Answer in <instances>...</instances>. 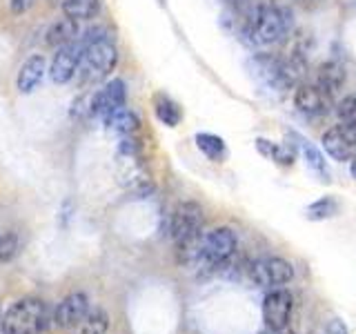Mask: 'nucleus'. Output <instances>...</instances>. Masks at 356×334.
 I'll use <instances>...</instances> for the list:
<instances>
[{
	"label": "nucleus",
	"instance_id": "nucleus-1",
	"mask_svg": "<svg viewBox=\"0 0 356 334\" xmlns=\"http://www.w3.org/2000/svg\"><path fill=\"white\" fill-rule=\"evenodd\" d=\"M241 14V36L252 47L267 49L283 42L294 25V16L287 7L265 3L252 9H243Z\"/></svg>",
	"mask_w": 356,
	"mask_h": 334
},
{
	"label": "nucleus",
	"instance_id": "nucleus-2",
	"mask_svg": "<svg viewBox=\"0 0 356 334\" xmlns=\"http://www.w3.org/2000/svg\"><path fill=\"white\" fill-rule=\"evenodd\" d=\"M205 232V209L196 200L178 203L170 216V237L183 265L194 267L198 245Z\"/></svg>",
	"mask_w": 356,
	"mask_h": 334
},
{
	"label": "nucleus",
	"instance_id": "nucleus-3",
	"mask_svg": "<svg viewBox=\"0 0 356 334\" xmlns=\"http://www.w3.org/2000/svg\"><path fill=\"white\" fill-rule=\"evenodd\" d=\"M118 65V49L105 31H92L83 38V58L78 70V81L83 85L103 83Z\"/></svg>",
	"mask_w": 356,
	"mask_h": 334
},
{
	"label": "nucleus",
	"instance_id": "nucleus-4",
	"mask_svg": "<svg viewBox=\"0 0 356 334\" xmlns=\"http://www.w3.org/2000/svg\"><path fill=\"white\" fill-rule=\"evenodd\" d=\"M250 70L263 89L278 96H285L289 89H294L300 83V74H303V70L289 58L272 54H254L250 58Z\"/></svg>",
	"mask_w": 356,
	"mask_h": 334
},
{
	"label": "nucleus",
	"instance_id": "nucleus-5",
	"mask_svg": "<svg viewBox=\"0 0 356 334\" xmlns=\"http://www.w3.org/2000/svg\"><path fill=\"white\" fill-rule=\"evenodd\" d=\"M238 250V239L234 234L232 228H214L203 234L198 245V254H196V263L194 267L200 274H211V272H218L220 267H225L234 254Z\"/></svg>",
	"mask_w": 356,
	"mask_h": 334
},
{
	"label": "nucleus",
	"instance_id": "nucleus-6",
	"mask_svg": "<svg viewBox=\"0 0 356 334\" xmlns=\"http://www.w3.org/2000/svg\"><path fill=\"white\" fill-rule=\"evenodd\" d=\"M51 323V312L42 299L25 296L11 303L3 319V334H42Z\"/></svg>",
	"mask_w": 356,
	"mask_h": 334
},
{
	"label": "nucleus",
	"instance_id": "nucleus-7",
	"mask_svg": "<svg viewBox=\"0 0 356 334\" xmlns=\"http://www.w3.org/2000/svg\"><path fill=\"white\" fill-rule=\"evenodd\" d=\"M248 272L254 285L276 289L287 285L294 278V265L283 256H263V259H256L248 267Z\"/></svg>",
	"mask_w": 356,
	"mask_h": 334
},
{
	"label": "nucleus",
	"instance_id": "nucleus-8",
	"mask_svg": "<svg viewBox=\"0 0 356 334\" xmlns=\"http://www.w3.org/2000/svg\"><path fill=\"white\" fill-rule=\"evenodd\" d=\"M92 308H94L92 299H89L85 292L67 294L51 312V326L58 328L65 334H72L85 321V317L89 315Z\"/></svg>",
	"mask_w": 356,
	"mask_h": 334
},
{
	"label": "nucleus",
	"instance_id": "nucleus-9",
	"mask_svg": "<svg viewBox=\"0 0 356 334\" xmlns=\"http://www.w3.org/2000/svg\"><path fill=\"white\" fill-rule=\"evenodd\" d=\"M263 321L267 330L272 332H283L292 323V312H294V296L283 287L267 289L263 299Z\"/></svg>",
	"mask_w": 356,
	"mask_h": 334
},
{
	"label": "nucleus",
	"instance_id": "nucleus-10",
	"mask_svg": "<svg viewBox=\"0 0 356 334\" xmlns=\"http://www.w3.org/2000/svg\"><path fill=\"white\" fill-rule=\"evenodd\" d=\"M122 107H127V85L120 78H111L105 87L89 94V116L92 118L103 120Z\"/></svg>",
	"mask_w": 356,
	"mask_h": 334
},
{
	"label": "nucleus",
	"instance_id": "nucleus-11",
	"mask_svg": "<svg viewBox=\"0 0 356 334\" xmlns=\"http://www.w3.org/2000/svg\"><path fill=\"white\" fill-rule=\"evenodd\" d=\"M321 148L332 161L350 163L352 159H356V129L343 125V122L332 125L330 129L323 132Z\"/></svg>",
	"mask_w": 356,
	"mask_h": 334
},
{
	"label": "nucleus",
	"instance_id": "nucleus-12",
	"mask_svg": "<svg viewBox=\"0 0 356 334\" xmlns=\"http://www.w3.org/2000/svg\"><path fill=\"white\" fill-rule=\"evenodd\" d=\"M292 100H294V107L300 111V114L314 116V118L330 114L332 107L337 105V100H334L330 94L323 92L316 83H305V81H300L294 87Z\"/></svg>",
	"mask_w": 356,
	"mask_h": 334
},
{
	"label": "nucleus",
	"instance_id": "nucleus-13",
	"mask_svg": "<svg viewBox=\"0 0 356 334\" xmlns=\"http://www.w3.org/2000/svg\"><path fill=\"white\" fill-rule=\"evenodd\" d=\"M83 58V40L58 47L49 63V78L56 85H67L74 76H78Z\"/></svg>",
	"mask_w": 356,
	"mask_h": 334
},
{
	"label": "nucleus",
	"instance_id": "nucleus-14",
	"mask_svg": "<svg viewBox=\"0 0 356 334\" xmlns=\"http://www.w3.org/2000/svg\"><path fill=\"white\" fill-rule=\"evenodd\" d=\"M314 83L334 100H339L345 85H348V70H345V65L339 61H325L316 67Z\"/></svg>",
	"mask_w": 356,
	"mask_h": 334
},
{
	"label": "nucleus",
	"instance_id": "nucleus-15",
	"mask_svg": "<svg viewBox=\"0 0 356 334\" xmlns=\"http://www.w3.org/2000/svg\"><path fill=\"white\" fill-rule=\"evenodd\" d=\"M44 74H49V67H47V61H44V56L31 54L29 58L20 65V70L16 74V92L18 94H31L33 89L42 83Z\"/></svg>",
	"mask_w": 356,
	"mask_h": 334
},
{
	"label": "nucleus",
	"instance_id": "nucleus-16",
	"mask_svg": "<svg viewBox=\"0 0 356 334\" xmlns=\"http://www.w3.org/2000/svg\"><path fill=\"white\" fill-rule=\"evenodd\" d=\"M76 40H81V29H78V22L72 18L56 20L47 29V33H44V42H47V47H54V49L72 45Z\"/></svg>",
	"mask_w": 356,
	"mask_h": 334
},
{
	"label": "nucleus",
	"instance_id": "nucleus-17",
	"mask_svg": "<svg viewBox=\"0 0 356 334\" xmlns=\"http://www.w3.org/2000/svg\"><path fill=\"white\" fill-rule=\"evenodd\" d=\"M296 145H298L300 154H303L305 165L318 176V181L330 183L332 174H330V167H327V161H325V156H323V152L316 148V145H312L309 141H305L303 136H296Z\"/></svg>",
	"mask_w": 356,
	"mask_h": 334
},
{
	"label": "nucleus",
	"instance_id": "nucleus-18",
	"mask_svg": "<svg viewBox=\"0 0 356 334\" xmlns=\"http://www.w3.org/2000/svg\"><path fill=\"white\" fill-rule=\"evenodd\" d=\"M103 125L109 129L118 134V136H136L138 129H140V118L134 114V111L129 107H122L118 111H114V114H109L107 118H103Z\"/></svg>",
	"mask_w": 356,
	"mask_h": 334
},
{
	"label": "nucleus",
	"instance_id": "nucleus-19",
	"mask_svg": "<svg viewBox=\"0 0 356 334\" xmlns=\"http://www.w3.org/2000/svg\"><path fill=\"white\" fill-rule=\"evenodd\" d=\"M196 150L205 156L207 161L211 163H222L227 159V145L225 141H222L220 136H216V134H209V132H198L196 136Z\"/></svg>",
	"mask_w": 356,
	"mask_h": 334
},
{
	"label": "nucleus",
	"instance_id": "nucleus-20",
	"mask_svg": "<svg viewBox=\"0 0 356 334\" xmlns=\"http://www.w3.org/2000/svg\"><path fill=\"white\" fill-rule=\"evenodd\" d=\"M154 114L165 127H178L183 120V109L172 96L167 94H156L154 96Z\"/></svg>",
	"mask_w": 356,
	"mask_h": 334
},
{
	"label": "nucleus",
	"instance_id": "nucleus-21",
	"mask_svg": "<svg viewBox=\"0 0 356 334\" xmlns=\"http://www.w3.org/2000/svg\"><path fill=\"white\" fill-rule=\"evenodd\" d=\"M100 11V0H63V14L65 18H72L76 22L92 20Z\"/></svg>",
	"mask_w": 356,
	"mask_h": 334
},
{
	"label": "nucleus",
	"instance_id": "nucleus-22",
	"mask_svg": "<svg viewBox=\"0 0 356 334\" xmlns=\"http://www.w3.org/2000/svg\"><path fill=\"white\" fill-rule=\"evenodd\" d=\"M256 150H259L265 159L274 161L276 165H283V167H289L294 163V152L287 148V145H281V143H274V141H267V138H256L254 141Z\"/></svg>",
	"mask_w": 356,
	"mask_h": 334
},
{
	"label": "nucleus",
	"instance_id": "nucleus-23",
	"mask_svg": "<svg viewBox=\"0 0 356 334\" xmlns=\"http://www.w3.org/2000/svg\"><path fill=\"white\" fill-rule=\"evenodd\" d=\"M107 330H109V315L100 305H94L85 317V321L72 334H107Z\"/></svg>",
	"mask_w": 356,
	"mask_h": 334
},
{
	"label": "nucleus",
	"instance_id": "nucleus-24",
	"mask_svg": "<svg viewBox=\"0 0 356 334\" xmlns=\"http://www.w3.org/2000/svg\"><path fill=\"white\" fill-rule=\"evenodd\" d=\"M339 209H341V205H339V200L334 198V196H321V198H316L314 203H309L307 207H305V216L309 218V221H330V218H334L339 214Z\"/></svg>",
	"mask_w": 356,
	"mask_h": 334
},
{
	"label": "nucleus",
	"instance_id": "nucleus-25",
	"mask_svg": "<svg viewBox=\"0 0 356 334\" xmlns=\"http://www.w3.org/2000/svg\"><path fill=\"white\" fill-rule=\"evenodd\" d=\"M334 114H337L339 122L356 129V94L339 98L337 105H334Z\"/></svg>",
	"mask_w": 356,
	"mask_h": 334
},
{
	"label": "nucleus",
	"instance_id": "nucleus-26",
	"mask_svg": "<svg viewBox=\"0 0 356 334\" xmlns=\"http://www.w3.org/2000/svg\"><path fill=\"white\" fill-rule=\"evenodd\" d=\"M225 5H229L234 11H243V9H252V7H259L265 3H272V0H222Z\"/></svg>",
	"mask_w": 356,
	"mask_h": 334
},
{
	"label": "nucleus",
	"instance_id": "nucleus-27",
	"mask_svg": "<svg viewBox=\"0 0 356 334\" xmlns=\"http://www.w3.org/2000/svg\"><path fill=\"white\" fill-rule=\"evenodd\" d=\"M33 5H36V0H9V11L14 16H20V14H27Z\"/></svg>",
	"mask_w": 356,
	"mask_h": 334
},
{
	"label": "nucleus",
	"instance_id": "nucleus-28",
	"mask_svg": "<svg viewBox=\"0 0 356 334\" xmlns=\"http://www.w3.org/2000/svg\"><path fill=\"white\" fill-rule=\"evenodd\" d=\"M325 334H350L348 328H345V323L341 319H332L327 321V326H325Z\"/></svg>",
	"mask_w": 356,
	"mask_h": 334
},
{
	"label": "nucleus",
	"instance_id": "nucleus-29",
	"mask_svg": "<svg viewBox=\"0 0 356 334\" xmlns=\"http://www.w3.org/2000/svg\"><path fill=\"white\" fill-rule=\"evenodd\" d=\"M350 174H352V178H356V159L350 161Z\"/></svg>",
	"mask_w": 356,
	"mask_h": 334
},
{
	"label": "nucleus",
	"instance_id": "nucleus-30",
	"mask_svg": "<svg viewBox=\"0 0 356 334\" xmlns=\"http://www.w3.org/2000/svg\"><path fill=\"white\" fill-rule=\"evenodd\" d=\"M3 319H5V312L0 310V330H3Z\"/></svg>",
	"mask_w": 356,
	"mask_h": 334
},
{
	"label": "nucleus",
	"instance_id": "nucleus-31",
	"mask_svg": "<svg viewBox=\"0 0 356 334\" xmlns=\"http://www.w3.org/2000/svg\"><path fill=\"white\" fill-rule=\"evenodd\" d=\"M263 334H281V332H272V330H267V332H263Z\"/></svg>",
	"mask_w": 356,
	"mask_h": 334
}]
</instances>
